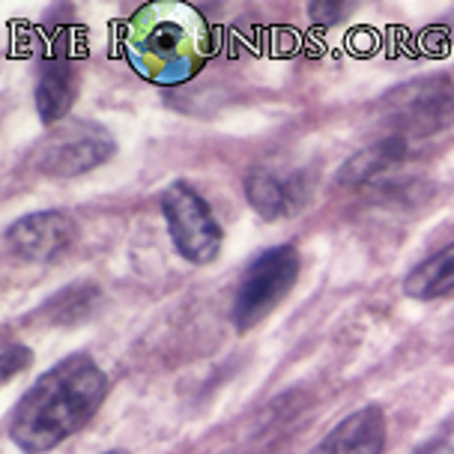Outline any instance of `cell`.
<instances>
[{"instance_id": "obj_16", "label": "cell", "mask_w": 454, "mask_h": 454, "mask_svg": "<svg viewBox=\"0 0 454 454\" xmlns=\"http://www.w3.org/2000/svg\"><path fill=\"white\" fill-rule=\"evenodd\" d=\"M102 454H129L126 449H111V451H102Z\"/></svg>"}, {"instance_id": "obj_14", "label": "cell", "mask_w": 454, "mask_h": 454, "mask_svg": "<svg viewBox=\"0 0 454 454\" xmlns=\"http://www.w3.org/2000/svg\"><path fill=\"white\" fill-rule=\"evenodd\" d=\"M34 356L24 344H6L4 347V383H10L15 374H21L24 368H30Z\"/></svg>"}, {"instance_id": "obj_13", "label": "cell", "mask_w": 454, "mask_h": 454, "mask_svg": "<svg viewBox=\"0 0 454 454\" xmlns=\"http://www.w3.org/2000/svg\"><path fill=\"white\" fill-rule=\"evenodd\" d=\"M99 302H102V290L93 281H78L48 299L45 308L39 311V317L51 323V326H78V323L93 317Z\"/></svg>"}, {"instance_id": "obj_12", "label": "cell", "mask_w": 454, "mask_h": 454, "mask_svg": "<svg viewBox=\"0 0 454 454\" xmlns=\"http://www.w3.org/2000/svg\"><path fill=\"white\" fill-rule=\"evenodd\" d=\"M403 294L419 302L454 296V242L412 266L403 278Z\"/></svg>"}, {"instance_id": "obj_1", "label": "cell", "mask_w": 454, "mask_h": 454, "mask_svg": "<svg viewBox=\"0 0 454 454\" xmlns=\"http://www.w3.org/2000/svg\"><path fill=\"white\" fill-rule=\"evenodd\" d=\"M108 397V374L90 353H72L39 374L10 412L6 434L27 454H45L84 431Z\"/></svg>"}, {"instance_id": "obj_4", "label": "cell", "mask_w": 454, "mask_h": 454, "mask_svg": "<svg viewBox=\"0 0 454 454\" xmlns=\"http://www.w3.org/2000/svg\"><path fill=\"white\" fill-rule=\"evenodd\" d=\"M161 218H165L168 237L176 254L194 266H207L222 254L224 231L218 224L213 207L192 183H170L159 198Z\"/></svg>"}, {"instance_id": "obj_3", "label": "cell", "mask_w": 454, "mask_h": 454, "mask_svg": "<svg viewBox=\"0 0 454 454\" xmlns=\"http://www.w3.org/2000/svg\"><path fill=\"white\" fill-rule=\"evenodd\" d=\"M302 272V254L296 246H272L254 257L239 278L237 296H233L231 320L239 332L254 329L257 323L287 299L296 287V278Z\"/></svg>"}, {"instance_id": "obj_5", "label": "cell", "mask_w": 454, "mask_h": 454, "mask_svg": "<svg viewBox=\"0 0 454 454\" xmlns=\"http://www.w3.org/2000/svg\"><path fill=\"white\" fill-rule=\"evenodd\" d=\"M386 120L392 135L403 141L434 137L454 126V78L425 75L395 87L383 99Z\"/></svg>"}, {"instance_id": "obj_6", "label": "cell", "mask_w": 454, "mask_h": 454, "mask_svg": "<svg viewBox=\"0 0 454 454\" xmlns=\"http://www.w3.org/2000/svg\"><path fill=\"white\" fill-rule=\"evenodd\" d=\"M111 156H114V137L102 126L67 123L60 132L48 135V141L39 147L36 168L45 176L67 180V176H81L87 170L105 165Z\"/></svg>"}, {"instance_id": "obj_10", "label": "cell", "mask_w": 454, "mask_h": 454, "mask_svg": "<svg viewBox=\"0 0 454 454\" xmlns=\"http://www.w3.org/2000/svg\"><path fill=\"white\" fill-rule=\"evenodd\" d=\"M78 93V75H75V63L69 54L57 51L51 57H45V63L39 67V81H36V111L39 120L45 126L63 120L75 102Z\"/></svg>"}, {"instance_id": "obj_11", "label": "cell", "mask_w": 454, "mask_h": 454, "mask_svg": "<svg viewBox=\"0 0 454 454\" xmlns=\"http://www.w3.org/2000/svg\"><path fill=\"white\" fill-rule=\"evenodd\" d=\"M407 150H410V141H403L401 135H386L371 144V147H364L356 153V156L347 159L344 165H340L335 180L340 185H368L401 165Z\"/></svg>"}, {"instance_id": "obj_15", "label": "cell", "mask_w": 454, "mask_h": 454, "mask_svg": "<svg viewBox=\"0 0 454 454\" xmlns=\"http://www.w3.org/2000/svg\"><path fill=\"white\" fill-rule=\"evenodd\" d=\"M308 10H311L314 21L332 24V21H338V19H340V12H347V4H311Z\"/></svg>"}, {"instance_id": "obj_8", "label": "cell", "mask_w": 454, "mask_h": 454, "mask_svg": "<svg viewBox=\"0 0 454 454\" xmlns=\"http://www.w3.org/2000/svg\"><path fill=\"white\" fill-rule=\"evenodd\" d=\"M314 194V183L305 170L299 168H275L261 165L248 170L246 176V200L257 215L266 222L296 215L308 207Z\"/></svg>"}, {"instance_id": "obj_2", "label": "cell", "mask_w": 454, "mask_h": 454, "mask_svg": "<svg viewBox=\"0 0 454 454\" xmlns=\"http://www.w3.org/2000/svg\"><path fill=\"white\" fill-rule=\"evenodd\" d=\"M209 30L185 4H150L129 24V54L144 78L180 84L204 67Z\"/></svg>"}, {"instance_id": "obj_7", "label": "cell", "mask_w": 454, "mask_h": 454, "mask_svg": "<svg viewBox=\"0 0 454 454\" xmlns=\"http://www.w3.org/2000/svg\"><path fill=\"white\" fill-rule=\"evenodd\" d=\"M78 237V227L63 209H43L6 227L4 248L15 263H51L67 254Z\"/></svg>"}, {"instance_id": "obj_9", "label": "cell", "mask_w": 454, "mask_h": 454, "mask_svg": "<svg viewBox=\"0 0 454 454\" xmlns=\"http://www.w3.org/2000/svg\"><path fill=\"white\" fill-rule=\"evenodd\" d=\"M388 440V421L380 403H364L344 416L311 454H383Z\"/></svg>"}]
</instances>
